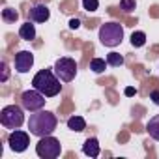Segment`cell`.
Returning a JSON list of instances; mask_svg holds the SVG:
<instances>
[{
  "instance_id": "obj_1",
  "label": "cell",
  "mask_w": 159,
  "mask_h": 159,
  "mask_svg": "<svg viewBox=\"0 0 159 159\" xmlns=\"http://www.w3.org/2000/svg\"><path fill=\"white\" fill-rule=\"evenodd\" d=\"M56 125H58V120L51 111H36L34 114H30V120H28V129L38 139L52 135Z\"/></svg>"
},
{
  "instance_id": "obj_2",
  "label": "cell",
  "mask_w": 159,
  "mask_h": 159,
  "mask_svg": "<svg viewBox=\"0 0 159 159\" xmlns=\"http://www.w3.org/2000/svg\"><path fill=\"white\" fill-rule=\"evenodd\" d=\"M62 81L58 79V75L54 73V69H39L34 79H32V86L36 90H39L45 98H54L60 94L62 90Z\"/></svg>"
},
{
  "instance_id": "obj_3",
  "label": "cell",
  "mask_w": 159,
  "mask_h": 159,
  "mask_svg": "<svg viewBox=\"0 0 159 159\" xmlns=\"http://www.w3.org/2000/svg\"><path fill=\"white\" fill-rule=\"evenodd\" d=\"M124 39V28L120 23H105L101 25L99 28V41L105 45V47H118Z\"/></svg>"
},
{
  "instance_id": "obj_4",
  "label": "cell",
  "mask_w": 159,
  "mask_h": 159,
  "mask_svg": "<svg viewBox=\"0 0 159 159\" xmlns=\"http://www.w3.org/2000/svg\"><path fill=\"white\" fill-rule=\"evenodd\" d=\"M0 124H2L6 129H19L25 124V111L23 105H8L0 111Z\"/></svg>"
},
{
  "instance_id": "obj_5",
  "label": "cell",
  "mask_w": 159,
  "mask_h": 159,
  "mask_svg": "<svg viewBox=\"0 0 159 159\" xmlns=\"http://www.w3.org/2000/svg\"><path fill=\"white\" fill-rule=\"evenodd\" d=\"M36 153L41 159H56L62 153V144L58 139H54L52 135L41 137L39 142L36 144Z\"/></svg>"
},
{
  "instance_id": "obj_6",
  "label": "cell",
  "mask_w": 159,
  "mask_h": 159,
  "mask_svg": "<svg viewBox=\"0 0 159 159\" xmlns=\"http://www.w3.org/2000/svg\"><path fill=\"white\" fill-rule=\"evenodd\" d=\"M54 73L58 75V79L62 83H71L75 75H77V62L69 56H62L54 62Z\"/></svg>"
},
{
  "instance_id": "obj_7",
  "label": "cell",
  "mask_w": 159,
  "mask_h": 159,
  "mask_svg": "<svg viewBox=\"0 0 159 159\" xmlns=\"http://www.w3.org/2000/svg\"><path fill=\"white\" fill-rule=\"evenodd\" d=\"M45 96L39 92V90H26V92H23V96H21V105H23V109L25 111H30V112H36V111H41L43 107H45Z\"/></svg>"
},
{
  "instance_id": "obj_8",
  "label": "cell",
  "mask_w": 159,
  "mask_h": 159,
  "mask_svg": "<svg viewBox=\"0 0 159 159\" xmlns=\"http://www.w3.org/2000/svg\"><path fill=\"white\" fill-rule=\"evenodd\" d=\"M8 144H10V148H11L15 153H23V152L28 148V144H30V137H28L26 131L13 129V131L10 133V137H8Z\"/></svg>"
},
{
  "instance_id": "obj_9",
  "label": "cell",
  "mask_w": 159,
  "mask_h": 159,
  "mask_svg": "<svg viewBox=\"0 0 159 159\" xmlns=\"http://www.w3.org/2000/svg\"><path fill=\"white\" fill-rule=\"evenodd\" d=\"M34 66V54L30 51H19L15 54V71L28 73Z\"/></svg>"
},
{
  "instance_id": "obj_10",
  "label": "cell",
  "mask_w": 159,
  "mask_h": 159,
  "mask_svg": "<svg viewBox=\"0 0 159 159\" xmlns=\"http://www.w3.org/2000/svg\"><path fill=\"white\" fill-rule=\"evenodd\" d=\"M51 17V10L45 4H34L28 10V19L34 23H47Z\"/></svg>"
},
{
  "instance_id": "obj_11",
  "label": "cell",
  "mask_w": 159,
  "mask_h": 159,
  "mask_svg": "<svg viewBox=\"0 0 159 159\" xmlns=\"http://www.w3.org/2000/svg\"><path fill=\"white\" fill-rule=\"evenodd\" d=\"M99 152H101V148H99V140H98L96 137H90V139L84 140V144H83V153H84V155H88V157H98Z\"/></svg>"
},
{
  "instance_id": "obj_12",
  "label": "cell",
  "mask_w": 159,
  "mask_h": 159,
  "mask_svg": "<svg viewBox=\"0 0 159 159\" xmlns=\"http://www.w3.org/2000/svg\"><path fill=\"white\" fill-rule=\"evenodd\" d=\"M19 38L25 39V41H32V39H36V26H34V21L28 19L26 23L21 25V28H19Z\"/></svg>"
},
{
  "instance_id": "obj_13",
  "label": "cell",
  "mask_w": 159,
  "mask_h": 159,
  "mask_svg": "<svg viewBox=\"0 0 159 159\" xmlns=\"http://www.w3.org/2000/svg\"><path fill=\"white\" fill-rule=\"evenodd\" d=\"M67 129L81 133V131H84V129H86V120H84L83 116H77V114H75V116L67 118Z\"/></svg>"
},
{
  "instance_id": "obj_14",
  "label": "cell",
  "mask_w": 159,
  "mask_h": 159,
  "mask_svg": "<svg viewBox=\"0 0 159 159\" xmlns=\"http://www.w3.org/2000/svg\"><path fill=\"white\" fill-rule=\"evenodd\" d=\"M146 133H148L153 140L159 142V114L153 116V118H150V122L146 124Z\"/></svg>"
},
{
  "instance_id": "obj_15",
  "label": "cell",
  "mask_w": 159,
  "mask_h": 159,
  "mask_svg": "<svg viewBox=\"0 0 159 159\" xmlns=\"http://www.w3.org/2000/svg\"><path fill=\"white\" fill-rule=\"evenodd\" d=\"M107 60H103V58H92V62H90V69L96 73V75H101L105 69H107Z\"/></svg>"
},
{
  "instance_id": "obj_16",
  "label": "cell",
  "mask_w": 159,
  "mask_h": 159,
  "mask_svg": "<svg viewBox=\"0 0 159 159\" xmlns=\"http://www.w3.org/2000/svg\"><path fill=\"white\" fill-rule=\"evenodd\" d=\"M131 45L133 47H144L146 45V34L142 32V30H137V32H133L131 34Z\"/></svg>"
},
{
  "instance_id": "obj_17",
  "label": "cell",
  "mask_w": 159,
  "mask_h": 159,
  "mask_svg": "<svg viewBox=\"0 0 159 159\" xmlns=\"http://www.w3.org/2000/svg\"><path fill=\"white\" fill-rule=\"evenodd\" d=\"M107 64L111 67H120V66H124V56L120 52H109L107 54Z\"/></svg>"
},
{
  "instance_id": "obj_18",
  "label": "cell",
  "mask_w": 159,
  "mask_h": 159,
  "mask_svg": "<svg viewBox=\"0 0 159 159\" xmlns=\"http://www.w3.org/2000/svg\"><path fill=\"white\" fill-rule=\"evenodd\" d=\"M2 19H4L6 23H15V21L19 19V13H17L13 8H4V10H2Z\"/></svg>"
},
{
  "instance_id": "obj_19",
  "label": "cell",
  "mask_w": 159,
  "mask_h": 159,
  "mask_svg": "<svg viewBox=\"0 0 159 159\" xmlns=\"http://www.w3.org/2000/svg\"><path fill=\"white\" fill-rule=\"evenodd\" d=\"M135 8H137V2H135V0H120V10H122V11L131 13V11H135Z\"/></svg>"
},
{
  "instance_id": "obj_20",
  "label": "cell",
  "mask_w": 159,
  "mask_h": 159,
  "mask_svg": "<svg viewBox=\"0 0 159 159\" xmlns=\"http://www.w3.org/2000/svg\"><path fill=\"white\" fill-rule=\"evenodd\" d=\"M98 8H99V0H83V10L96 11Z\"/></svg>"
},
{
  "instance_id": "obj_21",
  "label": "cell",
  "mask_w": 159,
  "mask_h": 159,
  "mask_svg": "<svg viewBox=\"0 0 159 159\" xmlns=\"http://www.w3.org/2000/svg\"><path fill=\"white\" fill-rule=\"evenodd\" d=\"M0 67H2V77H0V83H6L8 79H10V67H8V64H6V62L0 64Z\"/></svg>"
},
{
  "instance_id": "obj_22",
  "label": "cell",
  "mask_w": 159,
  "mask_h": 159,
  "mask_svg": "<svg viewBox=\"0 0 159 159\" xmlns=\"http://www.w3.org/2000/svg\"><path fill=\"white\" fill-rule=\"evenodd\" d=\"M150 99L153 101V105H159V90H153L150 94Z\"/></svg>"
},
{
  "instance_id": "obj_23",
  "label": "cell",
  "mask_w": 159,
  "mask_h": 159,
  "mask_svg": "<svg viewBox=\"0 0 159 159\" xmlns=\"http://www.w3.org/2000/svg\"><path fill=\"white\" fill-rule=\"evenodd\" d=\"M79 26H81V21H79V19H71V21H69V28L75 30V28H79Z\"/></svg>"
},
{
  "instance_id": "obj_24",
  "label": "cell",
  "mask_w": 159,
  "mask_h": 159,
  "mask_svg": "<svg viewBox=\"0 0 159 159\" xmlns=\"http://www.w3.org/2000/svg\"><path fill=\"white\" fill-rule=\"evenodd\" d=\"M135 94H137V88H133V86H127V88H125V96H127V98H131V96H135Z\"/></svg>"
}]
</instances>
